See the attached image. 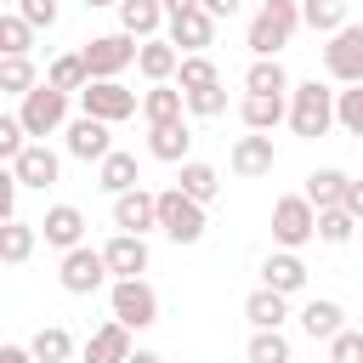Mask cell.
Returning a JSON list of instances; mask_svg holds the SVG:
<instances>
[{
	"instance_id": "cell-37",
	"label": "cell",
	"mask_w": 363,
	"mask_h": 363,
	"mask_svg": "<svg viewBox=\"0 0 363 363\" xmlns=\"http://www.w3.org/2000/svg\"><path fill=\"white\" fill-rule=\"evenodd\" d=\"M28 45H34V23L6 11L0 17V57H28Z\"/></svg>"
},
{
	"instance_id": "cell-21",
	"label": "cell",
	"mask_w": 363,
	"mask_h": 363,
	"mask_svg": "<svg viewBox=\"0 0 363 363\" xmlns=\"http://www.w3.org/2000/svg\"><path fill=\"white\" fill-rule=\"evenodd\" d=\"M11 176H17L23 187H40V193H45V187L62 176V159H57L45 142H28V147H23V159L11 164Z\"/></svg>"
},
{
	"instance_id": "cell-6",
	"label": "cell",
	"mask_w": 363,
	"mask_h": 363,
	"mask_svg": "<svg viewBox=\"0 0 363 363\" xmlns=\"http://www.w3.org/2000/svg\"><path fill=\"white\" fill-rule=\"evenodd\" d=\"M108 306H113V318H119L125 329H147V323H159V289H153L147 278H113Z\"/></svg>"
},
{
	"instance_id": "cell-26",
	"label": "cell",
	"mask_w": 363,
	"mask_h": 363,
	"mask_svg": "<svg viewBox=\"0 0 363 363\" xmlns=\"http://www.w3.org/2000/svg\"><path fill=\"white\" fill-rule=\"evenodd\" d=\"M346 187H352V176H346V170H335V164H323V170H312V176H306V187H301V193H306L318 210H340V204H346Z\"/></svg>"
},
{
	"instance_id": "cell-10",
	"label": "cell",
	"mask_w": 363,
	"mask_h": 363,
	"mask_svg": "<svg viewBox=\"0 0 363 363\" xmlns=\"http://www.w3.org/2000/svg\"><path fill=\"white\" fill-rule=\"evenodd\" d=\"M108 278H113V272H108V255H102V250H91V244L68 250V255H62V267H57V284H62L68 295H96Z\"/></svg>"
},
{
	"instance_id": "cell-9",
	"label": "cell",
	"mask_w": 363,
	"mask_h": 363,
	"mask_svg": "<svg viewBox=\"0 0 363 363\" xmlns=\"http://www.w3.org/2000/svg\"><path fill=\"white\" fill-rule=\"evenodd\" d=\"M323 74L335 85H363V23H346L323 45Z\"/></svg>"
},
{
	"instance_id": "cell-3",
	"label": "cell",
	"mask_w": 363,
	"mask_h": 363,
	"mask_svg": "<svg viewBox=\"0 0 363 363\" xmlns=\"http://www.w3.org/2000/svg\"><path fill=\"white\" fill-rule=\"evenodd\" d=\"M318 238V204L306 193H284L272 204V244L278 250H306Z\"/></svg>"
},
{
	"instance_id": "cell-18",
	"label": "cell",
	"mask_w": 363,
	"mask_h": 363,
	"mask_svg": "<svg viewBox=\"0 0 363 363\" xmlns=\"http://www.w3.org/2000/svg\"><path fill=\"white\" fill-rule=\"evenodd\" d=\"M119 28L130 40H159V28H170L164 0H119Z\"/></svg>"
},
{
	"instance_id": "cell-28",
	"label": "cell",
	"mask_w": 363,
	"mask_h": 363,
	"mask_svg": "<svg viewBox=\"0 0 363 363\" xmlns=\"http://www.w3.org/2000/svg\"><path fill=\"white\" fill-rule=\"evenodd\" d=\"M96 187L113 193V199L130 193V187H142V176H136V153H119V147H113V153L96 164Z\"/></svg>"
},
{
	"instance_id": "cell-20",
	"label": "cell",
	"mask_w": 363,
	"mask_h": 363,
	"mask_svg": "<svg viewBox=\"0 0 363 363\" xmlns=\"http://www.w3.org/2000/svg\"><path fill=\"white\" fill-rule=\"evenodd\" d=\"M147 153L164 159V164H187L193 159V125L176 119V125H147Z\"/></svg>"
},
{
	"instance_id": "cell-46",
	"label": "cell",
	"mask_w": 363,
	"mask_h": 363,
	"mask_svg": "<svg viewBox=\"0 0 363 363\" xmlns=\"http://www.w3.org/2000/svg\"><path fill=\"white\" fill-rule=\"evenodd\" d=\"M340 210H352L357 221H363V176H352V187H346V204Z\"/></svg>"
},
{
	"instance_id": "cell-25",
	"label": "cell",
	"mask_w": 363,
	"mask_h": 363,
	"mask_svg": "<svg viewBox=\"0 0 363 363\" xmlns=\"http://www.w3.org/2000/svg\"><path fill=\"white\" fill-rule=\"evenodd\" d=\"M238 119H244V130L272 136V130L289 119V96H244V102H238Z\"/></svg>"
},
{
	"instance_id": "cell-51",
	"label": "cell",
	"mask_w": 363,
	"mask_h": 363,
	"mask_svg": "<svg viewBox=\"0 0 363 363\" xmlns=\"http://www.w3.org/2000/svg\"><path fill=\"white\" fill-rule=\"evenodd\" d=\"M85 6H91V11H102V6H113V11H119V0H85Z\"/></svg>"
},
{
	"instance_id": "cell-16",
	"label": "cell",
	"mask_w": 363,
	"mask_h": 363,
	"mask_svg": "<svg viewBox=\"0 0 363 363\" xmlns=\"http://www.w3.org/2000/svg\"><path fill=\"white\" fill-rule=\"evenodd\" d=\"M102 255H108V272H113V278H142L147 261H153L147 238H136V233H113V238L102 244Z\"/></svg>"
},
{
	"instance_id": "cell-22",
	"label": "cell",
	"mask_w": 363,
	"mask_h": 363,
	"mask_svg": "<svg viewBox=\"0 0 363 363\" xmlns=\"http://www.w3.org/2000/svg\"><path fill=\"white\" fill-rule=\"evenodd\" d=\"M136 68H142V79H147V85H170V79H176V68H182V51H176L164 34H159V40H142Z\"/></svg>"
},
{
	"instance_id": "cell-31",
	"label": "cell",
	"mask_w": 363,
	"mask_h": 363,
	"mask_svg": "<svg viewBox=\"0 0 363 363\" xmlns=\"http://www.w3.org/2000/svg\"><path fill=\"white\" fill-rule=\"evenodd\" d=\"M45 85H57V91H68V96H79V91L91 85L85 51H62V57H51V68H45Z\"/></svg>"
},
{
	"instance_id": "cell-1",
	"label": "cell",
	"mask_w": 363,
	"mask_h": 363,
	"mask_svg": "<svg viewBox=\"0 0 363 363\" xmlns=\"http://www.w3.org/2000/svg\"><path fill=\"white\" fill-rule=\"evenodd\" d=\"M295 28H301V0H261L255 17H250L244 45H250V57L261 62V57H278V51L295 40Z\"/></svg>"
},
{
	"instance_id": "cell-30",
	"label": "cell",
	"mask_w": 363,
	"mask_h": 363,
	"mask_svg": "<svg viewBox=\"0 0 363 363\" xmlns=\"http://www.w3.org/2000/svg\"><path fill=\"white\" fill-rule=\"evenodd\" d=\"M244 318L255 323V329H284V318H289V295H278V289H250V301H244Z\"/></svg>"
},
{
	"instance_id": "cell-23",
	"label": "cell",
	"mask_w": 363,
	"mask_h": 363,
	"mask_svg": "<svg viewBox=\"0 0 363 363\" xmlns=\"http://www.w3.org/2000/svg\"><path fill=\"white\" fill-rule=\"evenodd\" d=\"M295 318H301V329H306L312 340H323V346H329V340H335V335L346 329V306H340V301H329V295L306 301V306H301Z\"/></svg>"
},
{
	"instance_id": "cell-8",
	"label": "cell",
	"mask_w": 363,
	"mask_h": 363,
	"mask_svg": "<svg viewBox=\"0 0 363 363\" xmlns=\"http://www.w3.org/2000/svg\"><path fill=\"white\" fill-rule=\"evenodd\" d=\"M79 51H85V68H91V79H119V74L136 62L142 40H130L125 28H113V34H96L91 45H79Z\"/></svg>"
},
{
	"instance_id": "cell-13",
	"label": "cell",
	"mask_w": 363,
	"mask_h": 363,
	"mask_svg": "<svg viewBox=\"0 0 363 363\" xmlns=\"http://www.w3.org/2000/svg\"><path fill=\"white\" fill-rule=\"evenodd\" d=\"M113 227H119V233H136V238H147V233L159 227V193H147V187H130V193H119V199H113Z\"/></svg>"
},
{
	"instance_id": "cell-44",
	"label": "cell",
	"mask_w": 363,
	"mask_h": 363,
	"mask_svg": "<svg viewBox=\"0 0 363 363\" xmlns=\"http://www.w3.org/2000/svg\"><path fill=\"white\" fill-rule=\"evenodd\" d=\"M11 11H17V17H28L34 28H51V23H57V0H17Z\"/></svg>"
},
{
	"instance_id": "cell-7",
	"label": "cell",
	"mask_w": 363,
	"mask_h": 363,
	"mask_svg": "<svg viewBox=\"0 0 363 363\" xmlns=\"http://www.w3.org/2000/svg\"><path fill=\"white\" fill-rule=\"evenodd\" d=\"M79 108H85L91 119H102V125H125L130 113H142V96H136L130 85H119V79H91V85L79 91Z\"/></svg>"
},
{
	"instance_id": "cell-24",
	"label": "cell",
	"mask_w": 363,
	"mask_h": 363,
	"mask_svg": "<svg viewBox=\"0 0 363 363\" xmlns=\"http://www.w3.org/2000/svg\"><path fill=\"white\" fill-rule=\"evenodd\" d=\"M182 113H187V91H182L176 79H170V85H147V91H142V119H147V125H176Z\"/></svg>"
},
{
	"instance_id": "cell-41",
	"label": "cell",
	"mask_w": 363,
	"mask_h": 363,
	"mask_svg": "<svg viewBox=\"0 0 363 363\" xmlns=\"http://www.w3.org/2000/svg\"><path fill=\"white\" fill-rule=\"evenodd\" d=\"M352 227H357L352 210H318V238H323V244H346Z\"/></svg>"
},
{
	"instance_id": "cell-49",
	"label": "cell",
	"mask_w": 363,
	"mask_h": 363,
	"mask_svg": "<svg viewBox=\"0 0 363 363\" xmlns=\"http://www.w3.org/2000/svg\"><path fill=\"white\" fill-rule=\"evenodd\" d=\"M199 6H204V0H164V11H170V17H182V11H199Z\"/></svg>"
},
{
	"instance_id": "cell-19",
	"label": "cell",
	"mask_w": 363,
	"mask_h": 363,
	"mask_svg": "<svg viewBox=\"0 0 363 363\" xmlns=\"http://www.w3.org/2000/svg\"><path fill=\"white\" fill-rule=\"evenodd\" d=\"M130 335L136 329H125L119 318H108L102 329H91V340H85V363H130Z\"/></svg>"
},
{
	"instance_id": "cell-17",
	"label": "cell",
	"mask_w": 363,
	"mask_h": 363,
	"mask_svg": "<svg viewBox=\"0 0 363 363\" xmlns=\"http://www.w3.org/2000/svg\"><path fill=\"white\" fill-rule=\"evenodd\" d=\"M261 284L278 289V295H301V289H306V261H301V250H272V255L261 261Z\"/></svg>"
},
{
	"instance_id": "cell-33",
	"label": "cell",
	"mask_w": 363,
	"mask_h": 363,
	"mask_svg": "<svg viewBox=\"0 0 363 363\" xmlns=\"http://www.w3.org/2000/svg\"><path fill=\"white\" fill-rule=\"evenodd\" d=\"M301 23L329 40V34H340L352 23V11H346V0H301Z\"/></svg>"
},
{
	"instance_id": "cell-27",
	"label": "cell",
	"mask_w": 363,
	"mask_h": 363,
	"mask_svg": "<svg viewBox=\"0 0 363 363\" xmlns=\"http://www.w3.org/2000/svg\"><path fill=\"white\" fill-rule=\"evenodd\" d=\"M289 91H295V85H289V74H284L278 57L250 62V74H244V96H289Z\"/></svg>"
},
{
	"instance_id": "cell-36",
	"label": "cell",
	"mask_w": 363,
	"mask_h": 363,
	"mask_svg": "<svg viewBox=\"0 0 363 363\" xmlns=\"http://www.w3.org/2000/svg\"><path fill=\"white\" fill-rule=\"evenodd\" d=\"M244 357H250V363H295V357H289V335H284V329H255V335H250V346H244Z\"/></svg>"
},
{
	"instance_id": "cell-29",
	"label": "cell",
	"mask_w": 363,
	"mask_h": 363,
	"mask_svg": "<svg viewBox=\"0 0 363 363\" xmlns=\"http://www.w3.org/2000/svg\"><path fill=\"white\" fill-rule=\"evenodd\" d=\"M34 244H40V221H23V216H17V221L0 227V261H6V267H23V261L34 255Z\"/></svg>"
},
{
	"instance_id": "cell-12",
	"label": "cell",
	"mask_w": 363,
	"mask_h": 363,
	"mask_svg": "<svg viewBox=\"0 0 363 363\" xmlns=\"http://www.w3.org/2000/svg\"><path fill=\"white\" fill-rule=\"evenodd\" d=\"M227 164H233V176L255 182V176H272V164H278V147H272V136H261V130H244V136L233 142Z\"/></svg>"
},
{
	"instance_id": "cell-34",
	"label": "cell",
	"mask_w": 363,
	"mask_h": 363,
	"mask_svg": "<svg viewBox=\"0 0 363 363\" xmlns=\"http://www.w3.org/2000/svg\"><path fill=\"white\" fill-rule=\"evenodd\" d=\"M176 85L187 91V96H199V91H216L221 85V68L199 51V57H182V68H176Z\"/></svg>"
},
{
	"instance_id": "cell-5",
	"label": "cell",
	"mask_w": 363,
	"mask_h": 363,
	"mask_svg": "<svg viewBox=\"0 0 363 363\" xmlns=\"http://www.w3.org/2000/svg\"><path fill=\"white\" fill-rule=\"evenodd\" d=\"M204 227H210V221H204V204H199V199H187L182 187H164V193H159V233H164V238L199 244Z\"/></svg>"
},
{
	"instance_id": "cell-50",
	"label": "cell",
	"mask_w": 363,
	"mask_h": 363,
	"mask_svg": "<svg viewBox=\"0 0 363 363\" xmlns=\"http://www.w3.org/2000/svg\"><path fill=\"white\" fill-rule=\"evenodd\" d=\"M130 363H164V357H159V352H142V346H136V352H130Z\"/></svg>"
},
{
	"instance_id": "cell-38",
	"label": "cell",
	"mask_w": 363,
	"mask_h": 363,
	"mask_svg": "<svg viewBox=\"0 0 363 363\" xmlns=\"http://www.w3.org/2000/svg\"><path fill=\"white\" fill-rule=\"evenodd\" d=\"M34 85H40V79H34V62H28V57H0V91H6V96L23 102Z\"/></svg>"
},
{
	"instance_id": "cell-43",
	"label": "cell",
	"mask_w": 363,
	"mask_h": 363,
	"mask_svg": "<svg viewBox=\"0 0 363 363\" xmlns=\"http://www.w3.org/2000/svg\"><path fill=\"white\" fill-rule=\"evenodd\" d=\"M187 113H193V119H216V113H227V91L216 85V91H199V96H187Z\"/></svg>"
},
{
	"instance_id": "cell-11",
	"label": "cell",
	"mask_w": 363,
	"mask_h": 363,
	"mask_svg": "<svg viewBox=\"0 0 363 363\" xmlns=\"http://www.w3.org/2000/svg\"><path fill=\"white\" fill-rule=\"evenodd\" d=\"M62 147H68V159L102 164V159L113 153V125H102V119H91V113H79V119H68V130H62Z\"/></svg>"
},
{
	"instance_id": "cell-40",
	"label": "cell",
	"mask_w": 363,
	"mask_h": 363,
	"mask_svg": "<svg viewBox=\"0 0 363 363\" xmlns=\"http://www.w3.org/2000/svg\"><path fill=\"white\" fill-rule=\"evenodd\" d=\"M28 142H34V136L23 130V119H17V113H6V119H0V159H6V164H17Z\"/></svg>"
},
{
	"instance_id": "cell-15",
	"label": "cell",
	"mask_w": 363,
	"mask_h": 363,
	"mask_svg": "<svg viewBox=\"0 0 363 363\" xmlns=\"http://www.w3.org/2000/svg\"><path fill=\"white\" fill-rule=\"evenodd\" d=\"M40 238H45L51 250H62V255L79 250V244H85V210H79V204H51L45 221H40Z\"/></svg>"
},
{
	"instance_id": "cell-2",
	"label": "cell",
	"mask_w": 363,
	"mask_h": 363,
	"mask_svg": "<svg viewBox=\"0 0 363 363\" xmlns=\"http://www.w3.org/2000/svg\"><path fill=\"white\" fill-rule=\"evenodd\" d=\"M335 125H340V119H335V91H329V85L306 79V85L289 91V130H295V136L318 142V136H329Z\"/></svg>"
},
{
	"instance_id": "cell-14",
	"label": "cell",
	"mask_w": 363,
	"mask_h": 363,
	"mask_svg": "<svg viewBox=\"0 0 363 363\" xmlns=\"http://www.w3.org/2000/svg\"><path fill=\"white\" fill-rule=\"evenodd\" d=\"M164 40H170L182 57H199L204 45H216V17H210L204 6H199V11H182V17H170Z\"/></svg>"
},
{
	"instance_id": "cell-39",
	"label": "cell",
	"mask_w": 363,
	"mask_h": 363,
	"mask_svg": "<svg viewBox=\"0 0 363 363\" xmlns=\"http://www.w3.org/2000/svg\"><path fill=\"white\" fill-rule=\"evenodd\" d=\"M335 119H340V130L363 136V85H346V91H335Z\"/></svg>"
},
{
	"instance_id": "cell-45",
	"label": "cell",
	"mask_w": 363,
	"mask_h": 363,
	"mask_svg": "<svg viewBox=\"0 0 363 363\" xmlns=\"http://www.w3.org/2000/svg\"><path fill=\"white\" fill-rule=\"evenodd\" d=\"M17 193H23V182L6 170V176H0V216H6V221H17Z\"/></svg>"
},
{
	"instance_id": "cell-32",
	"label": "cell",
	"mask_w": 363,
	"mask_h": 363,
	"mask_svg": "<svg viewBox=\"0 0 363 363\" xmlns=\"http://www.w3.org/2000/svg\"><path fill=\"white\" fill-rule=\"evenodd\" d=\"M176 187H182L187 199H199V204H216V193H221V170L204 164V159H187L182 176H176Z\"/></svg>"
},
{
	"instance_id": "cell-48",
	"label": "cell",
	"mask_w": 363,
	"mask_h": 363,
	"mask_svg": "<svg viewBox=\"0 0 363 363\" xmlns=\"http://www.w3.org/2000/svg\"><path fill=\"white\" fill-rule=\"evenodd\" d=\"M238 6H244V0H204V11H210V17H216V23H221V17H233V11H238Z\"/></svg>"
},
{
	"instance_id": "cell-47",
	"label": "cell",
	"mask_w": 363,
	"mask_h": 363,
	"mask_svg": "<svg viewBox=\"0 0 363 363\" xmlns=\"http://www.w3.org/2000/svg\"><path fill=\"white\" fill-rule=\"evenodd\" d=\"M0 363H40V357H34L28 346H17V340H11V346H0Z\"/></svg>"
},
{
	"instance_id": "cell-42",
	"label": "cell",
	"mask_w": 363,
	"mask_h": 363,
	"mask_svg": "<svg viewBox=\"0 0 363 363\" xmlns=\"http://www.w3.org/2000/svg\"><path fill=\"white\" fill-rule=\"evenodd\" d=\"M329 363H363V329H340L329 340Z\"/></svg>"
},
{
	"instance_id": "cell-35",
	"label": "cell",
	"mask_w": 363,
	"mask_h": 363,
	"mask_svg": "<svg viewBox=\"0 0 363 363\" xmlns=\"http://www.w3.org/2000/svg\"><path fill=\"white\" fill-rule=\"evenodd\" d=\"M28 352H34L40 363H68V357H74V335H68L62 323H45V329H34Z\"/></svg>"
},
{
	"instance_id": "cell-52",
	"label": "cell",
	"mask_w": 363,
	"mask_h": 363,
	"mask_svg": "<svg viewBox=\"0 0 363 363\" xmlns=\"http://www.w3.org/2000/svg\"><path fill=\"white\" fill-rule=\"evenodd\" d=\"M11 6H17V0H11Z\"/></svg>"
},
{
	"instance_id": "cell-4",
	"label": "cell",
	"mask_w": 363,
	"mask_h": 363,
	"mask_svg": "<svg viewBox=\"0 0 363 363\" xmlns=\"http://www.w3.org/2000/svg\"><path fill=\"white\" fill-rule=\"evenodd\" d=\"M17 119H23V130L34 136V142H45L51 130H68V91H57V85H34L23 102H17Z\"/></svg>"
}]
</instances>
